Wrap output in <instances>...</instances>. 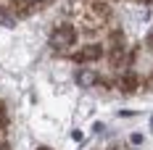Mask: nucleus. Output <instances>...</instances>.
Returning <instances> with one entry per match:
<instances>
[{
	"label": "nucleus",
	"instance_id": "6",
	"mask_svg": "<svg viewBox=\"0 0 153 150\" xmlns=\"http://www.w3.org/2000/svg\"><path fill=\"white\" fill-rule=\"evenodd\" d=\"M0 150H8V148H0Z\"/></svg>",
	"mask_w": 153,
	"mask_h": 150
},
{
	"label": "nucleus",
	"instance_id": "5",
	"mask_svg": "<svg viewBox=\"0 0 153 150\" xmlns=\"http://www.w3.org/2000/svg\"><path fill=\"white\" fill-rule=\"evenodd\" d=\"M148 47L153 50V32H151V37H148Z\"/></svg>",
	"mask_w": 153,
	"mask_h": 150
},
{
	"label": "nucleus",
	"instance_id": "1",
	"mask_svg": "<svg viewBox=\"0 0 153 150\" xmlns=\"http://www.w3.org/2000/svg\"><path fill=\"white\" fill-rule=\"evenodd\" d=\"M76 40V32L69 27V24H63V27H58V29L50 34V45L56 47V50H66V47H71Z\"/></svg>",
	"mask_w": 153,
	"mask_h": 150
},
{
	"label": "nucleus",
	"instance_id": "4",
	"mask_svg": "<svg viewBox=\"0 0 153 150\" xmlns=\"http://www.w3.org/2000/svg\"><path fill=\"white\" fill-rule=\"evenodd\" d=\"M135 82L137 76H124V90H135Z\"/></svg>",
	"mask_w": 153,
	"mask_h": 150
},
{
	"label": "nucleus",
	"instance_id": "3",
	"mask_svg": "<svg viewBox=\"0 0 153 150\" xmlns=\"http://www.w3.org/2000/svg\"><path fill=\"white\" fill-rule=\"evenodd\" d=\"M95 79H98V76L92 74V71H76V82H79L82 87H90V84H95Z\"/></svg>",
	"mask_w": 153,
	"mask_h": 150
},
{
	"label": "nucleus",
	"instance_id": "2",
	"mask_svg": "<svg viewBox=\"0 0 153 150\" xmlns=\"http://www.w3.org/2000/svg\"><path fill=\"white\" fill-rule=\"evenodd\" d=\"M103 55V47L100 45H87V47H82L79 53H76V61L79 63H85V61H98Z\"/></svg>",
	"mask_w": 153,
	"mask_h": 150
}]
</instances>
